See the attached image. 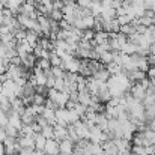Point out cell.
I'll list each match as a JSON object with an SVG mask.
<instances>
[{
  "mask_svg": "<svg viewBox=\"0 0 155 155\" xmlns=\"http://www.w3.org/2000/svg\"><path fill=\"white\" fill-rule=\"evenodd\" d=\"M128 41V36L117 32V33H110V47L113 51H120L125 42Z\"/></svg>",
  "mask_w": 155,
  "mask_h": 155,
  "instance_id": "6da1fadb",
  "label": "cell"
},
{
  "mask_svg": "<svg viewBox=\"0 0 155 155\" xmlns=\"http://www.w3.org/2000/svg\"><path fill=\"white\" fill-rule=\"evenodd\" d=\"M32 104H39V105H44V104H45V97H44V94L36 92V94L33 95V103H32Z\"/></svg>",
  "mask_w": 155,
  "mask_h": 155,
  "instance_id": "4316f807",
  "label": "cell"
},
{
  "mask_svg": "<svg viewBox=\"0 0 155 155\" xmlns=\"http://www.w3.org/2000/svg\"><path fill=\"white\" fill-rule=\"evenodd\" d=\"M80 116H83L84 113H86V110H87V107L86 105H83V104H80V103H77V105H75V108H74Z\"/></svg>",
  "mask_w": 155,
  "mask_h": 155,
  "instance_id": "f546056e",
  "label": "cell"
},
{
  "mask_svg": "<svg viewBox=\"0 0 155 155\" xmlns=\"http://www.w3.org/2000/svg\"><path fill=\"white\" fill-rule=\"evenodd\" d=\"M91 14L94 15V17H100L101 15V12H103V9H104V6H103V3L100 2V0H95L92 5H91Z\"/></svg>",
  "mask_w": 155,
  "mask_h": 155,
  "instance_id": "ac0fdd59",
  "label": "cell"
},
{
  "mask_svg": "<svg viewBox=\"0 0 155 155\" xmlns=\"http://www.w3.org/2000/svg\"><path fill=\"white\" fill-rule=\"evenodd\" d=\"M120 33H124V35H127V36H130V35H133V33H136V26L133 24V23H128V24H122L120 26V30H119Z\"/></svg>",
  "mask_w": 155,
  "mask_h": 155,
  "instance_id": "d6986e66",
  "label": "cell"
},
{
  "mask_svg": "<svg viewBox=\"0 0 155 155\" xmlns=\"http://www.w3.org/2000/svg\"><path fill=\"white\" fill-rule=\"evenodd\" d=\"M116 18H117V21H119L120 26H122V24H128V23L133 21V18H131L128 14H125V15H119V17H116Z\"/></svg>",
  "mask_w": 155,
  "mask_h": 155,
  "instance_id": "83f0119b",
  "label": "cell"
},
{
  "mask_svg": "<svg viewBox=\"0 0 155 155\" xmlns=\"http://www.w3.org/2000/svg\"><path fill=\"white\" fill-rule=\"evenodd\" d=\"M56 122L63 127L69 125V110L66 107H59L56 110Z\"/></svg>",
  "mask_w": 155,
  "mask_h": 155,
  "instance_id": "277c9868",
  "label": "cell"
},
{
  "mask_svg": "<svg viewBox=\"0 0 155 155\" xmlns=\"http://www.w3.org/2000/svg\"><path fill=\"white\" fill-rule=\"evenodd\" d=\"M95 0H77V5L81 6V8H91V5L94 3Z\"/></svg>",
  "mask_w": 155,
  "mask_h": 155,
  "instance_id": "4dcf8cb0",
  "label": "cell"
},
{
  "mask_svg": "<svg viewBox=\"0 0 155 155\" xmlns=\"http://www.w3.org/2000/svg\"><path fill=\"white\" fill-rule=\"evenodd\" d=\"M68 139H71L74 143H77V142H80V140H81V139L78 137L77 131H75L74 124H69V125H68Z\"/></svg>",
  "mask_w": 155,
  "mask_h": 155,
  "instance_id": "44dd1931",
  "label": "cell"
},
{
  "mask_svg": "<svg viewBox=\"0 0 155 155\" xmlns=\"http://www.w3.org/2000/svg\"><path fill=\"white\" fill-rule=\"evenodd\" d=\"M5 130H6V134H8V136H11V137H17V139L20 137V130H17L15 127H12V125L8 124V125L5 127Z\"/></svg>",
  "mask_w": 155,
  "mask_h": 155,
  "instance_id": "d4e9b609",
  "label": "cell"
},
{
  "mask_svg": "<svg viewBox=\"0 0 155 155\" xmlns=\"http://www.w3.org/2000/svg\"><path fill=\"white\" fill-rule=\"evenodd\" d=\"M21 65L26 66L27 69H29V68H33V66L36 65V56H35L33 53H29V54L23 56V57H21Z\"/></svg>",
  "mask_w": 155,
  "mask_h": 155,
  "instance_id": "5bb4252c",
  "label": "cell"
},
{
  "mask_svg": "<svg viewBox=\"0 0 155 155\" xmlns=\"http://www.w3.org/2000/svg\"><path fill=\"white\" fill-rule=\"evenodd\" d=\"M146 87L140 83V81H137V83H133V86H131V91H130V94L136 98V100H139V101H143L145 100V97H146Z\"/></svg>",
  "mask_w": 155,
  "mask_h": 155,
  "instance_id": "3957f363",
  "label": "cell"
},
{
  "mask_svg": "<svg viewBox=\"0 0 155 155\" xmlns=\"http://www.w3.org/2000/svg\"><path fill=\"white\" fill-rule=\"evenodd\" d=\"M94 101V95L86 89V91H81V92H78V103L83 104V105H86V107H89L91 104Z\"/></svg>",
  "mask_w": 155,
  "mask_h": 155,
  "instance_id": "ba28073f",
  "label": "cell"
},
{
  "mask_svg": "<svg viewBox=\"0 0 155 155\" xmlns=\"http://www.w3.org/2000/svg\"><path fill=\"white\" fill-rule=\"evenodd\" d=\"M95 18H97V17H94L92 14H89V15H86V17H83V18H77V20H75V23H74V26H75L77 29H80V30L94 29Z\"/></svg>",
  "mask_w": 155,
  "mask_h": 155,
  "instance_id": "7a4b0ae2",
  "label": "cell"
},
{
  "mask_svg": "<svg viewBox=\"0 0 155 155\" xmlns=\"http://www.w3.org/2000/svg\"><path fill=\"white\" fill-rule=\"evenodd\" d=\"M3 18H5V14H3V9H0V26L3 24Z\"/></svg>",
  "mask_w": 155,
  "mask_h": 155,
  "instance_id": "d590c367",
  "label": "cell"
},
{
  "mask_svg": "<svg viewBox=\"0 0 155 155\" xmlns=\"http://www.w3.org/2000/svg\"><path fill=\"white\" fill-rule=\"evenodd\" d=\"M33 139H35V149H38V151H44L45 143H47V139H45L41 133H35Z\"/></svg>",
  "mask_w": 155,
  "mask_h": 155,
  "instance_id": "2e32d148",
  "label": "cell"
},
{
  "mask_svg": "<svg viewBox=\"0 0 155 155\" xmlns=\"http://www.w3.org/2000/svg\"><path fill=\"white\" fill-rule=\"evenodd\" d=\"M36 66H39L42 71H50L53 66H51V62H50V59H38L36 60Z\"/></svg>",
  "mask_w": 155,
  "mask_h": 155,
  "instance_id": "7402d4cb",
  "label": "cell"
},
{
  "mask_svg": "<svg viewBox=\"0 0 155 155\" xmlns=\"http://www.w3.org/2000/svg\"><path fill=\"white\" fill-rule=\"evenodd\" d=\"M105 68L108 69V72H110L111 75H116V74H119V72L124 71V68H122L119 63H116V62H111V63L105 65Z\"/></svg>",
  "mask_w": 155,
  "mask_h": 155,
  "instance_id": "ffe728a7",
  "label": "cell"
},
{
  "mask_svg": "<svg viewBox=\"0 0 155 155\" xmlns=\"http://www.w3.org/2000/svg\"><path fill=\"white\" fill-rule=\"evenodd\" d=\"M92 77H95L97 80H100V81H103V83H107V81H108V78L111 77V74L108 72V69H107L105 66H101V68H100V69L92 75Z\"/></svg>",
  "mask_w": 155,
  "mask_h": 155,
  "instance_id": "7c38bea8",
  "label": "cell"
},
{
  "mask_svg": "<svg viewBox=\"0 0 155 155\" xmlns=\"http://www.w3.org/2000/svg\"><path fill=\"white\" fill-rule=\"evenodd\" d=\"M59 148H60V154H72L74 148H75V143L71 139L66 137L62 142H59Z\"/></svg>",
  "mask_w": 155,
  "mask_h": 155,
  "instance_id": "8992f818",
  "label": "cell"
},
{
  "mask_svg": "<svg viewBox=\"0 0 155 155\" xmlns=\"http://www.w3.org/2000/svg\"><path fill=\"white\" fill-rule=\"evenodd\" d=\"M24 2H26V0H8L6 8H8L14 15H17V14H20V8L23 6Z\"/></svg>",
  "mask_w": 155,
  "mask_h": 155,
  "instance_id": "8fae6325",
  "label": "cell"
},
{
  "mask_svg": "<svg viewBox=\"0 0 155 155\" xmlns=\"http://www.w3.org/2000/svg\"><path fill=\"white\" fill-rule=\"evenodd\" d=\"M148 127H149L151 130H154V131H155V116L151 119V120H149V122H148Z\"/></svg>",
  "mask_w": 155,
  "mask_h": 155,
  "instance_id": "836d02e7",
  "label": "cell"
},
{
  "mask_svg": "<svg viewBox=\"0 0 155 155\" xmlns=\"http://www.w3.org/2000/svg\"><path fill=\"white\" fill-rule=\"evenodd\" d=\"M32 155H47L44 151H38V149H33L32 151Z\"/></svg>",
  "mask_w": 155,
  "mask_h": 155,
  "instance_id": "e575fe53",
  "label": "cell"
},
{
  "mask_svg": "<svg viewBox=\"0 0 155 155\" xmlns=\"http://www.w3.org/2000/svg\"><path fill=\"white\" fill-rule=\"evenodd\" d=\"M66 137H68V127H63V125L56 124L54 125V139L57 142H62Z\"/></svg>",
  "mask_w": 155,
  "mask_h": 155,
  "instance_id": "52a82bcc",
  "label": "cell"
},
{
  "mask_svg": "<svg viewBox=\"0 0 155 155\" xmlns=\"http://www.w3.org/2000/svg\"><path fill=\"white\" fill-rule=\"evenodd\" d=\"M50 18L54 20V21H60V20H63V12H62V9H53L51 14H50Z\"/></svg>",
  "mask_w": 155,
  "mask_h": 155,
  "instance_id": "484cf974",
  "label": "cell"
},
{
  "mask_svg": "<svg viewBox=\"0 0 155 155\" xmlns=\"http://www.w3.org/2000/svg\"><path fill=\"white\" fill-rule=\"evenodd\" d=\"M146 75H148V78H151V80H155V66H149V69H148Z\"/></svg>",
  "mask_w": 155,
  "mask_h": 155,
  "instance_id": "1f68e13d",
  "label": "cell"
},
{
  "mask_svg": "<svg viewBox=\"0 0 155 155\" xmlns=\"http://www.w3.org/2000/svg\"><path fill=\"white\" fill-rule=\"evenodd\" d=\"M116 17H117V12H116L114 8H111V6H104L103 12H101V18H103V20H114Z\"/></svg>",
  "mask_w": 155,
  "mask_h": 155,
  "instance_id": "9a60e30c",
  "label": "cell"
},
{
  "mask_svg": "<svg viewBox=\"0 0 155 155\" xmlns=\"http://www.w3.org/2000/svg\"><path fill=\"white\" fill-rule=\"evenodd\" d=\"M53 101H56V104H57L59 107H66V104L69 101V94H68L66 91H59L57 95H56V98H54Z\"/></svg>",
  "mask_w": 155,
  "mask_h": 155,
  "instance_id": "9c48e42d",
  "label": "cell"
},
{
  "mask_svg": "<svg viewBox=\"0 0 155 155\" xmlns=\"http://www.w3.org/2000/svg\"><path fill=\"white\" fill-rule=\"evenodd\" d=\"M41 134L45 137V139H54V127L53 125H47L41 130Z\"/></svg>",
  "mask_w": 155,
  "mask_h": 155,
  "instance_id": "603a6c76",
  "label": "cell"
},
{
  "mask_svg": "<svg viewBox=\"0 0 155 155\" xmlns=\"http://www.w3.org/2000/svg\"><path fill=\"white\" fill-rule=\"evenodd\" d=\"M137 48H139V45L136 44V42H133V41H127L125 42V45L122 47V50L120 53H124V54H136L137 53Z\"/></svg>",
  "mask_w": 155,
  "mask_h": 155,
  "instance_id": "e0dca14e",
  "label": "cell"
},
{
  "mask_svg": "<svg viewBox=\"0 0 155 155\" xmlns=\"http://www.w3.org/2000/svg\"><path fill=\"white\" fill-rule=\"evenodd\" d=\"M66 84H65V78H56V83H54V89L57 91H65Z\"/></svg>",
  "mask_w": 155,
  "mask_h": 155,
  "instance_id": "f1b7e54d",
  "label": "cell"
},
{
  "mask_svg": "<svg viewBox=\"0 0 155 155\" xmlns=\"http://www.w3.org/2000/svg\"><path fill=\"white\" fill-rule=\"evenodd\" d=\"M113 60H114V51H111V50H103V51H100V62L103 65H108Z\"/></svg>",
  "mask_w": 155,
  "mask_h": 155,
  "instance_id": "4fadbf2b",
  "label": "cell"
},
{
  "mask_svg": "<svg viewBox=\"0 0 155 155\" xmlns=\"http://www.w3.org/2000/svg\"><path fill=\"white\" fill-rule=\"evenodd\" d=\"M18 143L21 145V148L35 149V139L30 137V136H20V137H18Z\"/></svg>",
  "mask_w": 155,
  "mask_h": 155,
  "instance_id": "30bf717a",
  "label": "cell"
},
{
  "mask_svg": "<svg viewBox=\"0 0 155 155\" xmlns=\"http://www.w3.org/2000/svg\"><path fill=\"white\" fill-rule=\"evenodd\" d=\"M6 130H5V127H0V142H3L5 139H6Z\"/></svg>",
  "mask_w": 155,
  "mask_h": 155,
  "instance_id": "d6a6232c",
  "label": "cell"
},
{
  "mask_svg": "<svg viewBox=\"0 0 155 155\" xmlns=\"http://www.w3.org/2000/svg\"><path fill=\"white\" fill-rule=\"evenodd\" d=\"M50 62H51V66H62V57L57 54V53L51 51V54H50Z\"/></svg>",
  "mask_w": 155,
  "mask_h": 155,
  "instance_id": "cb8c5ba5",
  "label": "cell"
},
{
  "mask_svg": "<svg viewBox=\"0 0 155 155\" xmlns=\"http://www.w3.org/2000/svg\"><path fill=\"white\" fill-rule=\"evenodd\" d=\"M44 152L47 155H59L60 154V148H59V142L56 139H47Z\"/></svg>",
  "mask_w": 155,
  "mask_h": 155,
  "instance_id": "5b68a950",
  "label": "cell"
}]
</instances>
